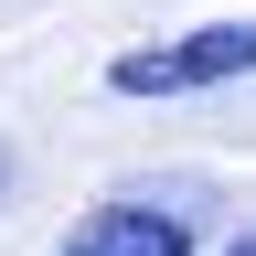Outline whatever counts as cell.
<instances>
[{"label": "cell", "instance_id": "obj_1", "mask_svg": "<svg viewBox=\"0 0 256 256\" xmlns=\"http://www.w3.org/2000/svg\"><path fill=\"white\" fill-rule=\"evenodd\" d=\"M235 75H256V22H203L182 43H128L107 64L118 96H203V86H235Z\"/></svg>", "mask_w": 256, "mask_h": 256}, {"label": "cell", "instance_id": "obj_2", "mask_svg": "<svg viewBox=\"0 0 256 256\" xmlns=\"http://www.w3.org/2000/svg\"><path fill=\"white\" fill-rule=\"evenodd\" d=\"M64 256H192V214H160V203H96Z\"/></svg>", "mask_w": 256, "mask_h": 256}, {"label": "cell", "instance_id": "obj_3", "mask_svg": "<svg viewBox=\"0 0 256 256\" xmlns=\"http://www.w3.org/2000/svg\"><path fill=\"white\" fill-rule=\"evenodd\" d=\"M224 256H256V235H235V246H224Z\"/></svg>", "mask_w": 256, "mask_h": 256}, {"label": "cell", "instance_id": "obj_4", "mask_svg": "<svg viewBox=\"0 0 256 256\" xmlns=\"http://www.w3.org/2000/svg\"><path fill=\"white\" fill-rule=\"evenodd\" d=\"M0 182H11V160H0Z\"/></svg>", "mask_w": 256, "mask_h": 256}]
</instances>
